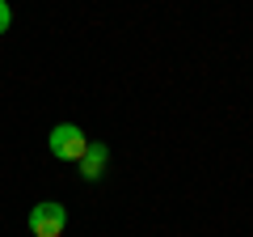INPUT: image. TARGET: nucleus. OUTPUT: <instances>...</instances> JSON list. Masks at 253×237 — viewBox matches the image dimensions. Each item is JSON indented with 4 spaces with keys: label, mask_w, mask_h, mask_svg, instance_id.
I'll list each match as a JSON object with an SVG mask.
<instances>
[{
    "label": "nucleus",
    "mask_w": 253,
    "mask_h": 237,
    "mask_svg": "<svg viewBox=\"0 0 253 237\" xmlns=\"http://www.w3.org/2000/svg\"><path fill=\"white\" fill-rule=\"evenodd\" d=\"M46 148H51V157H59V161H81L84 148H89V136H84L76 123H59V127H51V136H46Z\"/></svg>",
    "instance_id": "nucleus-1"
},
{
    "label": "nucleus",
    "mask_w": 253,
    "mask_h": 237,
    "mask_svg": "<svg viewBox=\"0 0 253 237\" xmlns=\"http://www.w3.org/2000/svg\"><path fill=\"white\" fill-rule=\"evenodd\" d=\"M63 225H68V208L55 199H42L30 208V233L34 237H59Z\"/></svg>",
    "instance_id": "nucleus-2"
},
{
    "label": "nucleus",
    "mask_w": 253,
    "mask_h": 237,
    "mask_svg": "<svg viewBox=\"0 0 253 237\" xmlns=\"http://www.w3.org/2000/svg\"><path fill=\"white\" fill-rule=\"evenodd\" d=\"M106 161H110V148L101 144V140H89L84 157L76 161V165H81V178H84V182H97L101 174H106Z\"/></svg>",
    "instance_id": "nucleus-3"
},
{
    "label": "nucleus",
    "mask_w": 253,
    "mask_h": 237,
    "mask_svg": "<svg viewBox=\"0 0 253 237\" xmlns=\"http://www.w3.org/2000/svg\"><path fill=\"white\" fill-rule=\"evenodd\" d=\"M13 26V9H9V0H0V34Z\"/></svg>",
    "instance_id": "nucleus-4"
}]
</instances>
